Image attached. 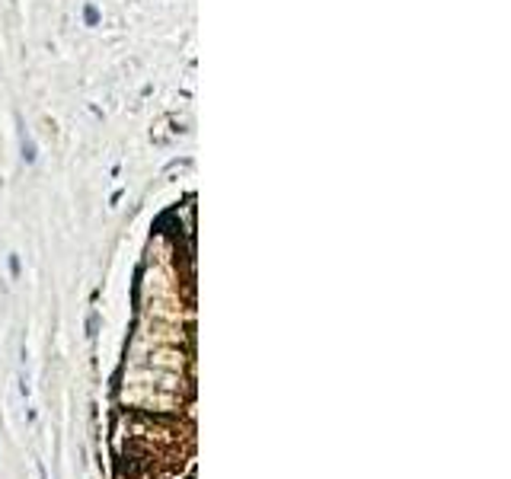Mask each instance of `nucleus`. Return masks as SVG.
Masks as SVG:
<instances>
[{
  "label": "nucleus",
  "instance_id": "obj_1",
  "mask_svg": "<svg viewBox=\"0 0 511 479\" xmlns=\"http://www.w3.org/2000/svg\"><path fill=\"white\" fill-rule=\"evenodd\" d=\"M38 479H48V473H45V467L38 463Z\"/></svg>",
  "mask_w": 511,
  "mask_h": 479
}]
</instances>
